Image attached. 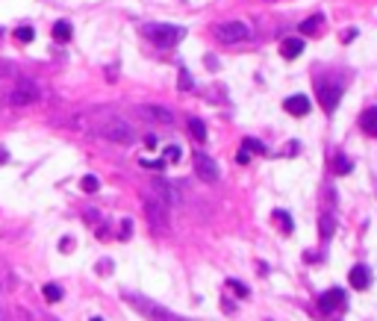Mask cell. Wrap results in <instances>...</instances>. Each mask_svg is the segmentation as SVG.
I'll return each instance as SVG.
<instances>
[{"label":"cell","instance_id":"4dcf8cb0","mask_svg":"<svg viewBox=\"0 0 377 321\" xmlns=\"http://www.w3.org/2000/svg\"><path fill=\"white\" fill-rule=\"evenodd\" d=\"M71 248H74V242H71V239H62V250H65V253H68Z\"/></svg>","mask_w":377,"mask_h":321},{"label":"cell","instance_id":"7c38bea8","mask_svg":"<svg viewBox=\"0 0 377 321\" xmlns=\"http://www.w3.org/2000/svg\"><path fill=\"white\" fill-rule=\"evenodd\" d=\"M318 95H321L324 109H327V112H333V109H336V103H339V97H342V85L336 83L333 89H327L324 83H318Z\"/></svg>","mask_w":377,"mask_h":321},{"label":"cell","instance_id":"603a6c76","mask_svg":"<svg viewBox=\"0 0 377 321\" xmlns=\"http://www.w3.org/2000/svg\"><path fill=\"white\" fill-rule=\"evenodd\" d=\"M242 151H245V154H265V144L257 142V139H245V142H242Z\"/></svg>","mask_w":377,"mask_h":321},{"label":"cell","instance_id":"4fadbf2b","mask_svg":"<svg viewBox=\"0 0 377 321\" xmlns=\"http://www.w3.org/2000/svg\"><path fill=\"white\" fill-rule=\"evenodd\" d=\"M360 127H363L368 136H377V106H368L360 115Z\"/></svg>","mask_w":377,"mask_h":321},{"label":"cell","instance_id":"f546056e","mask_svg":"<svg viewBox=\"0 0 377 321\" xmlns=\"http://www.w3.org/2000/svg\"><path fill=\"white\" fill-rule=\"evenodd\" d=\"M247 159H250V154H245V151H239V156H236V162H239V165H245Z\"/></svg>","mask_w":377,"mask_h":321},{"label":"cell","instance_id":"d4e9b609","mask_svg":"<svg viewBox=\"0 0 377 321\" xmlns=\"http://www.w3.org/2000/svg\"><path fill=\"white\" fill-rule=\"evenodd\" d=\"M227 286H230V289H233V292H236L239 297H247V295H250V292H247V286H245V283H239V280H230Z\"/></svg>","mask_w":377,"mask_h":321},{"label":"cell","instance_id":"52a82bcc","mask_svg":"<svg viewBox=\"0 0 377 321\" xmlns=\"http://www.w3.org/2000/svg\"><path fill=\"white\" fill-rule=\"evenodd\" d=\"M195 174H198L203 183H215V180H218V165H215V159H212L210 154L198 151V154H195Z\"/></svg>","mask_w":377,"mask_h":321},{"label":"cell","instance_id":"30bf717a","mask_svg":"<svg viewBox=\"0 0 377 321\" xmlns=\"http://www.w3.org/2000/svg\"><path fill=\"white\" fill-rule=\"evenodd\" d=\"M139 115H141V118H151V121H156V124H171V121H174L171 109L156 106V103H144V106H139Z\"/></svg>","mask_w":377,"mask_h":321},{"label":"cell","instance_id":"ac0fdd59","mask_svg":"<svg viewBox=\"0 0 377 321\" xmlns=\"http://www.w3.org/2000/svg\"><path fill=\"white\" fill-rule=\"evenodd\" d=\"M274 221H277V227H280V230L286 233V236H289V233L295 230V224H292V215H289V212H280V209H277V212H274Z\"/></svg>","mask_w":377,"mask_h":321},{"label":"cell","instance_id":"277c9868","mask_svg":"<svg viewBox=\"0 0 377 321\" xmlns=\"http://www.w3.org/2000/svg\"><path fill=\"white\" fill-rule=\"evenodd\" d=\"M35 100H38V85H35L30 77H21L18 83L12 85V92H9L12 106H30V103H35Z\"/></svg>","mask_w":377,"mask_h":321},{"label":"cell","instance_id":"7a4b0ae2","mask_svg":"<svg viewBox=\"0 0 377 321\" xmlns=\"http://www.w3.org/2000/svg\"><path fill=\"white\" fill-rule=\"evenodd\" d=\"M94 133H97L100 139H109V142H118V144H133L136 142V130L121 118H106L103 124L94 127Z\"/></svg>","mask_w":377,"mask_h":321},{"label":"cell","instance_id":"83f0119b","mask_svg":"<svg viewBox=\"0 0 377 321\" xmlns=\"http://www.w3.org/2000/svg\"><path fill=\"white\" fill-rule=\"evenodd\" d=\"M357 33H360V30H357V27H348V30H342V41H345V45H348V41H351V38H357Z\"/></svg>","mask_w":377,"mask_h":321},{"label":"cell","instance_id":"44dd1931","mask_svg":"<svg viewBox=\"0 0 377 321\" xmlns=\"http://www.w3.org/2000/svg\"><path fill=\"white\" fill-rule=\"evenodd\" d=\"M80 189H82V191H89V195H94V191L100 189V180L94 177V174H86V177L80 180Z\"/></svg>","mask_w":377,"mask_h":321},{"label":"cell","instance_id":"9a60e30c","mask_svg":"<svg viewBox=\"0 0 377 321\" xmlns=\"http://www.w3.org/2000/svg\"><path fill=\"white\" fill-rule=\"evenodd\" d=\"M186 127H188V133H192V139H195V142H200V144L206 142V124H203L200 118H188Z\"/></svg>","mask_w":377,"mask_h":321},{"label":"cell","instance_id":"5bb4252c","mask_svg":"<svg viewBox=\"0 0 377 321\" xmlns=\"http://www.w3.org/2000/svg\"><path fill=\"white\" fill-rule=\"evenodd\" d=\"M301 50H304V41H301V38H283L280 53L286 56V59H295V56H301Z\"/></svg>","mask_w":377,"mask_h":321},{"label":"cell","instance_id":"2e32d148","mask_svg":"<svg viewBox=\"0 0 377 321\" xmlns=\"http://www.w3.org/2000/svg\"><path fill=\"white\" fill-rule=\"evenodd\" d=\"M318 233H321V242H327V239L336 233V221H333V215H321V218H318Z\"/></svg>","mask_w":377,"mask_h":321},{"label":"cell","instance_id":"6da1fadb","mask_svg":"<svg viewBox=\"0 0 377 321\" xmlns=\"http://www.w3.org/2000/svg\"><path fill=\"white\" fill-rule=\"evenodd\" d=\"M124 301H127L130 307H136L144 318H151V321H183L171 309L159 307L156 301H151V297H144V295H136V292H124Z\"/></svg>","mask_w":377,"mask_h":321},{"label":"cell","instance_id":"7402d4cb","mask_svg":"<svg viewBox=\"0 0 377 321\" xmlns=\"http://www.w3.org/2000/svg\"><path fill=\"white\" fill-rule=\"evenodd\" d=\"M321 21H324V15H321V12L312 15V18H306L304 24H301V33H316L318 27H321Z\"/></svg>","mask_w":377,"mask_h":321},{"label":"cell","instance_id":"ffe728a7","mask_svg":"<svg viewBox=\"0 0 377 321\" xmlns=\"http://www.w3.org/2000/svg\"><path fill=\"white\" fill-rule=\"evenodd\" d=\"M333 165H336V174H351V159H348V156L345 154H336L333 156Z\"/></svg>","mask_w":377,"mask_h":321},{"label":"cell","instance_id":"8992f818","mask_svg":"<svg viewBox=\"0 0 377 321\" xmlns=\"http://www.w3.org/2000/svg\"><path fill=\"white\" fill-rule=\"evenodd\" d=\"M144 215H148L151 227H165L168 224V203H162L156 195H151V198H144Z\"/></svg>","mask_w":377,"mask_h":321},{"label":"cell","instance_id":"3957f363","mask_svg":"<svg viewBox=\"0 0 377 321\" xmlns=\"http://www.w3.org/2000/svg\"><path fill=\"white\" fill-rule=\"evenodd\" d=\"M144 36L151 38L153 45H159V48H174L177 41L186 36V30L174 27V24H148L144 27Z\"/></svg>","mask_w":377,"mask_h":321},{"label":"cell","instance_id":"f1b7e54d","mask_svg":"<svg viewBox=\"0 0 377 321\" xmlns=\"http://www.w3.org/2000/svg\"><path fill=\"white\" fill-rule=\"evenodd\" d=\"M130 233H133V221H130V218H124V221H121V239H127Z\"/></svg>","mask_w":377,"mask_h":321},{"label":"cell","instance_id":"484cf974","mask_svg":"<svg viewBox=\"0 0 377 321\" xmlns=\"http://www.w3.org/2000/svg\"><path fill=\"white\" fill-rule=\"evenodd\" d=\"M165 159H168V162H180V147H177V144H168V147H165Z\"/></svg>","mask_w":377,"mask_h":321},{"label":"cell","instance_id":"9c48e42d","mask_svg":"<svg viewBox=\"0 0 377 321\" xmlns=\"http://www.w3.org/2000/svg\"><path fill=\"white\" fill-rule=\"evenodd\" d=\"M309 106H312V100L306 95H292L283 100V109L289 112V115H295V118H304L306 112H309Z\"/></svg>","mask_w":377,"mask_h":321},{"label":"cell","instance_id":"1f68e13d","mask_svg":"<svg viewBox=\"0 0 377 321\" xmlns=\"http://www.w3.org/2000/svg\"><path fill=\"white\" fill-rule=\"evenodd\" d=\"M109 265H112L109 260H103V262H100V274H109Z\"/></svg>","mask_w":377,"mask_h":321},{"label":"cell","instance_id":"ba28073f","mask_svg":"<svg viewBox=\"0 0 377 321\" xmlns=\"http://www.w3.org/2000/svg\"><path fill=\"white\" fill-rule=\"evenodd\" d=\"M318 309H321L324 315H333V312L345 309V292H342V289H330V292H324V295L318 297Z\"/></svg>","mask_w":377,"mask_h":321},{"label":"cell","instance_id":"e0dca14e","mask_svg":"<svg viewBox=\"0 0 377 321\" xmlns=\"http://www.w3.org/2000/svg\"><path fill=\"white\" fill-rule=\"evenodd\" d=\"M71 33H74V30H71L68 21H56V24H53V38H56V41H68Z\"/></svg>","mask_w":377,"mask_h":321},{"label":"cell","instance_id":"d6986e66","mask_svg":"<svg viewBox=\"0 0 377 321\" xmlns=\"http://www.w3.org/2000/svg\"><path fill=\"white\" fill-rule=\"evenodd\" d=\"M41 295H45L47 304H56V301H62V286L56 283H47L45 289H41Z\"/></svg>","mask_w":377,"mask_h":321},{"label":"cell","instance_id":"5b68a950","mask_svg":"<svg viewBox=\"0 0 377 321\" xmlns=\"http://www.w3.org/2000/svg\"><path fill=\"white\" fill-rule=\"evenodd\" d=\"M215 38L221 45H242L250 38V30H247L242 21H227V24H218L215 27Z\"/></svg>","mask_w":377,"mask_h":321},{"label":"cell","instance_id":"d6a6232c","mask_svg":"<svg viewBox=\"0 0 377 321\" xmlns=\"http://www.w3.org/2000/svg\"><path fill=\"white\" fill-rule=\"evenodd\" d=\"M92 321H103V318H92Z\"/></svg>","mask_w":377,"mask_h":321},{"label":"cell","instance_id":"4316f807","mask_svg":"<svg viewBox=\"0 0 377 321\" xmlns=\"http://www.w3.org/2000/svg\"><path fill=\"white\" fill-rule=\"evenodd\" d=\"M180 89H183V92H186V89H195V83H192V74H188L186 68L180 71Z\"/></svg>","mask_w":377,"mask_h":321},{"label":"cell","instance_id":"8fae6325","mask_svg":"<svg viewBox=\"0 0 377 321\" xmlns=\"http://www.w3.org/2000/svg\"><path fill=\"white\" fill-rule=\"evenodd\" d=\"M348 280H351V286L357 292H365V289L371 286V271H368L365 265H353L351 274H348Z\"/></svg>","mask_w":377,"mask_h":321},{"label":"cell","instance_id":"cb8c5ba5","mask_svg":"<svg viewBox=\"0 0 377 321\" xmlns=\"http://www.w3.org/2000/svg\"><path fill=\"white\" fill-rule=\"evenodd\" d=\"M33 27H18V30H15V38H18V41H21V45H30V41H33Z\"/></svg>","mask_w":377,"mask_h":321}]
</instances>
